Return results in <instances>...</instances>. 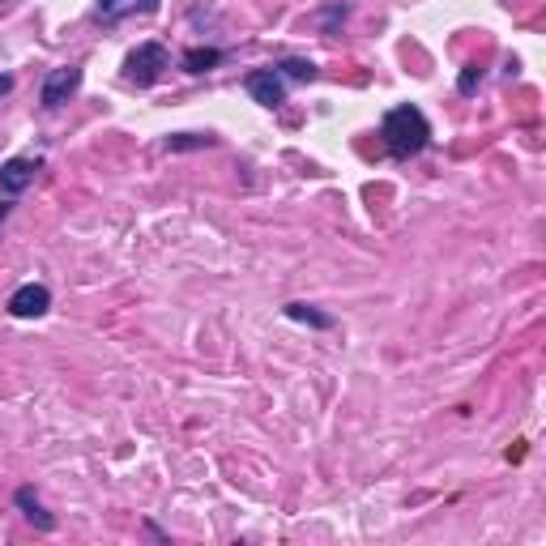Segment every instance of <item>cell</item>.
Returning a JSON list of instances; mask_svg holds the SVG:
<instances>
[{
    "label": "cell",
    "mask_w": 546,
    "mask_h": 546,
    "mask_svg": "<svg viewBox=\"0 0 546 546\" xmlns=\"http://www.w3.org/2000/svg\"><path fill=\"white\" fill-rule=\"evenodd\" d=\"M380 137H384V146H389L393 158H414V154H423L427 150V141H431V124L419 107H393L389 116H384L380 124Z\"/></svg>",
    "instance_id": "cell-1"
},
{
    "label": "cell",
    "mask_w": 546,
    "mask_h": 546,
    "mask_svg": "<svg viewBox=\"0 0 546 546\" xmlns=\"http://www.w3.org/2000/svg\"><path fill=\"white\" fill-rule=\"evenodd\" d=\"M163 69H171V52L163 43H137L133 52L124 56V82L137 90L154 86L158 77H163Z\"/></svg>",
    "instance_id": "cell-2"
},
{
    "label": "cell",
    "mask_w": 546,
    "mask_h": 546,
    "mask_svg": "<svg viewBox=\"0 0 546 546\" xmlns=\"http://www.w3.org/2000/svg\"><path fill=\"white\" fill-rule=\"evenodd\" d=\"M77 86H82V69L77 64H64V69H52L43 77V90H39V103L47 107V111H56V107H64L77 94Z\"/></svg>",
    "instance_id": "cell-3"
},
{
    "label": "cell",
    "mask_w": 546,
    "mask_h": 546,
    "mask_svg": "<svg viewBox=\"0 0 546 546\" xmlns=\"http://www.w3.org/2000/svg\"><path fill=\"white\" fill-rule=\"evenodd\" d=\"M244 90L252 94V103H261V107H282L286 103V77L278 69H256L244 77Z\"/></svg>",
    "instance_id": "cell-4"
},
{
    "label": "cell",
    "mask_w": 546,
    "mask_h": 546,
    "mask_svg": "<svg viewBox=\"0 0 546 546\" xmlns=\"http://www.w3.org/2000/svg\"><path fill=\"white\" fill-rule=\"evenodd\" d=\"M9 316H18V320H35V316H43L47 308H52V291H47L43 282H22L18 291L9 295Z\"/></svg>",
    "instance_id": "cell-5"
},
{
    "label": "cell",
    "mask_w": 546,
    "mask_h": 546,
    "mask_svg": "<svg viewBox=\"0 0 546 546\" xmlns=\"http://www.w3.org/2000/svg\"><path fill=\"white\" fill-rule=\"evenodd\" d=\"M35 171H39V158H30V154L0 163V192H5V197H22V192L35 184Z\"/></svg>",
    "instance_id": "cell-6"
},
{
    "label": "cell",
    "mask_w": 546,
    "mask_h": 546,
    "mask_svg": "<svg viewBox=\"0 0 546 546\" xmlns=\"http://www.w3.org/2000/svg\"><path fill=\"white\" fill-rule=\"evenodd\" d=\"M154 9H158V0H99L94 5V22L116 26L124 18H133V13H154Z\"/></svg>",
    "instance_id": "cell-7"
},
{
    "label": "cell",
    "mask_w": 546,
    "mask_h": 546,
    "mask_svg": "<svg viewBox=\"0 0 546 546\" xmlns=\"http://www.w3.org/2000/svg\"><path fill=\"white\" fill-rule=\"evenodd\" d=\"M214 64H222L218 47H188V52H184V69L188 73H210Z\"/></svg>",
    "instance_id": "cell-8"
},
{
    "label": "cell",
    "mask_w": 546,
    "mask_h": 546,
    "mask_svg": "<svg viewBox=\"0 0 546 546\" xmlns=\"http://www.w3.org/2000/svg\"><path fill=\"white\" fill-rule=\"evenodd\" d=\"M18 508L26 512V521H30V525H39V529H43V534H47V529H56V521L47 517L43 504L35 500V495H30V487H22V491H18Z\"/></svg>",
    "instance_id": "cell-9"
},
{
    "label": "cell",
    "mask_w": 546,
    "mask_h": 546,
    "mask_svg": "<svg viewBox=\"0 0 546 546\" xmlns=\"http://www.w3.org/2000/svg\"><path fill=\"white\" fill-rule=\"evenodd\" d=\"M278 73L286 77V82H316V64L312 60H295L291 56V60L278 64Z\"/></svg>",
    "instance_id": "cell-10"
},
{
    "label": "cell",
    "mask_w": 546,
    "mask_h": 546,
    "mask_svg": "<svg viewBox=\"0 0 546 546\" xmlns=\"http://www.w3.org/2000/svg\"><path fill=\"white\" fill-rule=\"evenodd\" d=\"M286 316H291V320H303V325H312V329H329V325H333V316L312 312L308 303H286Z\"/></svg>",
    "instance_id": "cell-11"
},
{
    "label": "cell",
    "mask_w": 546,
    "mask_h": 546,
    "mask_svg": "<svg viewBox=\"0 0 546 546\" xmlns=\"http://www.w3.org/2000/svg\"><path fill=\"white\" fill-rule=\"evenodd\" d=\"M210 146H214V137H210V133H205V137H201V133H180V137H171V141H167V150H171V154H180V150H210Z\"/></svg>",
    "instance_id": "cell-12"
},
{
    "label": "cell",
    "mask_w": 546,
    "mask_h": 546,
    "mask_svg": "<svg viewBox=\"0 0 546 546\" xmlns=\"http://www.w3.org/2000/svg\"><path fill=\"white\" fill-rule=\"evenodd\" d=\"M483 82V69H478V64H465V73H461V82H457V90L461 94H474V86Z\"/></svg>",
    "instance_id": "cell-13"
},
{
    "label": "cell",
    "mask_w": 546,
    "mask_h": 546,
    "mask_svg": "<svg viewBox=\"0 0 546 546\" xmlns=\"http://www.w3.org/2000/svg\"><path fill=\"white\" fill-rule=\"evenodd\" d=\"M9 210H13V205H9V201H0V227H5V218H9Z\"/></svg>",
    "instance_id": "cell-14"
},
{
    "label": "cell",
    "mask_w": 546,
    "mask_h": 546,
    "mask_svg": "<svg viewBox=\"0 0 546 546\" xmlns=\"http://www.w3.org/2000/svg\"><path fill=\"white\" fill-rule=\"evenodd\" d=\"M13 90V77H0V94H9Z\"/></svg>",
    "instance_id": "cell-15"
}]
</instances>
